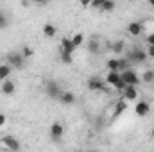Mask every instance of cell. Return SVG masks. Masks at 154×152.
<instances>
[{"label":"cell","mask_w":154,"mask_h":152,"mask_svg":"<svg viewBox=\"0 0 154 152\" xmlns=\"http://www.w3.org/2000/svg\"><path fill=\"white\" fill-rule=\"evenodd\" d=\"M106 88H108V84L104 79H100V77H90L88 79V90L90 91H106Z\"/></svg>","instance_id":"cell-5"},{"label":"cell","mask_w":154,"mask_h":152,"mask_svg":"<svg viewBox=\"0 0 154 152\" xmlns=\"http://www.w3.org/2000/svg\"><path fill=\"white\" fill-rule=\"evenodd\" d=\"M147 2H149V5H152L154 7V0H147Z\"/></svg>","instance_id":"cell-34"},{"label":"cell","mask_w":154,"mask_h":152,"mask_svg":"<svg viewBox=\"0 0 154 152\" xmlns=\"http://www.w3.org/2000/svg\"><path fill=\"white\" fill-rule=\"evenodd\" d=\"M104 81H106V84L108 86H111V88H115L116 91H122L127 84L124 82V79L120 75V72H111V70H108V74L104 77Z\"/></svg>","instance_id":"cell-1"},{"label":"cell","mask_w":154,"mask_h":152,"mask_svg":"<svg viewBox=\"0 0 154 152\" xmlns=\"http://www.w3.org/2000/svg\"><path fill=\"white\" fill-rule=\"evenodd\" d=\"M152 84H154V82H152Z\"/></svg>","instance_id":"cell-37"},{"label":"cell","mask_w":154,"mask_h":152,"mask_svg":"<svg viewBox=\"0 0 154 152\" xmlns=\"http://www.w3.org/2000/svg\"><path fill=\"white\" fill-rule=\"evenodd\" d=\"M142 82L152 84V82H154V72H152V70H145V72H143V75H142Z\"/></svg>","instance_id":"cell-22"},{"label":"cell","mask_w":154,"mask_h":152,"mask_svg":"<svg viewBox=\"0 0 154 152\" xmlns=\"http://www.w3.org/2000/svg\"><path fill=\"white\" fill-rule=\"evenodd\" d=\"M32 2H36V4H45V2H48V0H32Z\"/></svg>","instance_id":"cell-33"},{"label":"cell","mask_w":154,"mask_h":152,"mask_svg":"<svg viewBox=\"0 0 154 152\" xmlns=\"http://www.w3.org/2000/svg\"><path fill=\"white\" fill-rule=\"evenodd\" d=\"M106 66H108V70H111V72H120V68H118V57L108 59V61H106Z\"/></svg>","instance_id":"cell-21"},{"label":"cell","mask_w":154,"mask_h":152,"mask_svg":"<svg viewBox=\"0 0 154 152\" xmlns=\"http://www.w3.org/2000/svg\"><path fill=\"white\" fill-rule=\"evenodd\" d=\"M0 147L5 149V150H20V141L14 136H2Z\"/></svg>","instance_id":"cell-6"},{"label":"cell","mask_w":154,"mask_h":152,"mask_svg":"<svg viewBox=\"0 0 154 152\" xmlns=\"http://www.w3.org/2000/svg\"><path fill=\"white\" fill-rule=\"evenodd\" d=\"M120 75H122V79H124V82L129 84V86H138V84L142 82V77L138 75L133 68H127V70L120 72Z\"/></svg>","instance_id":"cell-4"},{"label":"cell","mask_w":154,"mask_h":152,"mask_svg":"<svg viewBox=\"0 0 154 152\" xmlns=\"http://www.w3.org/2000/svg\"><path fill=\"white\" fill-rule=\"evenodd\" d=\"M149 113H151V106H149V102L140 100V102H136V104H134V114H136V116L145 118Z\"/></svg>","instance_id":"cell-11"},{"label":"cell","mask_w":154,"mask_h":152,"mask_svg":"<svg viewBox=\"0 0 154 152\" xmlns=\"http://www.w3.org/2000/svg\"><path fill=\"white\" fill-rule=\"evenodd\" d=\"M145 43H147V45H154V32H149V34L145 36Z\"/></svg>","instance_id":"cell-30"},{"label":"cell","mask_w":154,"mask_h":152,"mask_svg":"<svg viewBox=\"0 0 154 152\" xmlns=\"http://www.w3.org/2000/svg\"><path fill=\"white\" fill-rule=\"evenodd\" d=\"M100 11H104V13H113V11H115V2H113V0H106Z\"/></svg>","instance_id":"cell-25"},{"label":"cell","mask_w":154,"mask_h":152,"mask_svg":"<svg viewBox=\"0 0 154 152\" xmlns=\"http://www.w3.org/2000/svg\"><path fill=\"white\" fill-rule=\"evenodd\" d=\"M77 2L81 7H90V4H91V0H77Z\"/></svg>","instance_id":"cell-31"},{"label":"cell","mask_w":154,"mask_h":152,"mask_svg":"<svg viewBox=\"0 0 154 152\" xmlns=\"http://www.w3.org/2000/svg\"><path fill=\"white\" fill-rule=\"evenodd\" d=\"M45 91L50 99H59V95H61V88L56 81H48L47 86H45Z\"/></svg>","instance_id":"cell-10"},{"label":"cell","mask_w":154,"mask_h":152,"mask_svg":"<svg viewBox=\"0 0 154 152\" xmlns=\"http://www.w3.org/2000/svg\"><path fill=\"white\" fill-rule=\"evenodd\" d=\"M5 63H9L13 68H18V70H22L23 68V65H25V57L22 56V52L18 50H13V52H7L5 54Z\"/></svg>","instance_id":"cell-2"},{"label":"cell","mask_w":154,"mask_h":152,"mask_svg":"<svg viewBox=\"0 0 154 152\" xmlns=\"http://www.w3.org/2000/svg\"><path fill=\"white\" fill-rule=\"evenodd\" d=\"M151 138H152V140H154V129H152V131H151Z\"/></svg>","instance_id":"cell-35"},{"label":"cell","mask_w":154,"mask_h":152,"mask_svg":"<svg viewBox=\"0 0 154 152\" xmlns=\"http://www.w3.org/2000/svg\"><path fill=\"white\" fill-rule=\"evenodd\" d=\"M7 25H9V20H7V16L0 11V29H5Z\"/></svg>","instance_id":"cell-28"},{"label":"cell","mask_w":154,"mask_h":152,"mask_svg":"<svg viewBox=\"0 0 154 152\" xmlns=\"http://www.w3.org/2000/svg\"><path fill=\"white\" fill-rule=\"evenodd\" d=\"M59 59H61V63H65V65H72V54H68V52H59Z\"/></svg>","instance_id":"cell-24"},{"label":"cell","mask_w":154,"mask_h":152,"mask_svg":"<svg viewBox=\"0 0 154 152\" xmlns=\"http://www.w3.org/2000/svg\"><path fill=\"white\" fill-rule=\"evenodd\" d=\"M125 109H127V100L125 99H120L118 102L115 104V113H113V116H120V114H124L125 113Z\"/></svg>","instance_id":"cell-16"},{"label":"cell","mask_w":154,"mask_h":152,"mask_svg":"<svg viewBox=\"0 0 154 152\" xmlns=\"http://www.w3.org/2000/svg\"><path fill=\"white\" fill-rule=\"evenodd\" d=\"M104 2H106V0H91L90 7H91V9H99V11H100V9H102V5H104Z\"/></svg>","instance_id":"cell-27"},{"label":"cell","mask_w":154,"mask_h":152,"mask_svg":"<svg viewBox=\"0 0 154 152\" xmlns=\"http://www.w3.org/2000/svg\"><path fill=\"white\" fill-rule=\"evenodd\" d=\"M0 90H2V93H4V95L11 97V95L16 91V86H14V82H13L11 79H5V81H2V86H0Z\"/></svg>","instance_id":"cell-13"},{"label":"cell","mask_w":154,"mask_h":152,"mask_svg":"<svg viewBox=\"0 0 154 152\" xmlns=\"http://www.w3.org/2000/svg\"><path fill=\"white\" fill-rule=\"evenodd\" d=\"M59 102L65 104V106H72V104L75 102V95H74L72 91H61V95H59Z\"/></svg>","instance_id":"cell-14"},{"label":"cell","mask_w":154,"mask_h":152,"mask_svg":"<svg viewBox=\"0 0 154 152\" xmlns=\"http://www.w3.org/2000/svg\"><path fill=\"white\" fill-rule=\"evenodd\" d=\"M4 123H5V114L0 113V127H4Z\"/></svg>","instance_id":"cell-32"},{"label":"cell","mask_w":154,"mask_h":152,"mask_svg":"<svg viewBox=\"0 0 154 152\" xmlns=\"http://www.w3.org/2000/svg\"><path fill=\"white\" fill-rule=\"evenodd\" d=\"M48 134H50L52 140L63 138V134H65V125H63L61 122H52V123H50V129H48Z\"/></svg>","instance_id":"cell-8"},{"label":"cell","mask_w":154,"mask_h":152,"mask_svg":"<svg viewBox=\"0 0 154 152\" xmlns=\"http://www.w3.org/2000/svg\"><path fill=\"white\" fill-rule=\"evenodd\" d=\"M109 50H111L113 54H116V56H120V54L125 50V43H124L122 39H116L115 43H111V45H109Z\"/></svg>","instance_id":"cell-15"},{"label":"cell","mask_w":154,"mask_h":152,"mask_svg":"<svg viewBox=\"0 0 154 152\" xmlns=\"http://www.w3.org/2000/svg\"><path fill=\"white\" fill-rule=\"evenodd\" d=\"M56 34H57V29H56L52 23H45V25H43V36H45V38H54Z\"/></svg>","instance_id":"cell-18"},{"label":"cell","mask_w":154,"mask_h":152,"mask_svg":"<svg viewBox=\"0 0 154 152\" xmlns=\"http://www.w3.org/2000/svg\"><path fill=\"white\" fill-rule=\"evenodd\" d=\"M127 34H129L131 38L142 36V34H143V23H142V22H131V23L127 25Z\"/></svg>","instance_id":"cell-9"},{"label":"cell","mask_w":154,"mask_h":152,"mask_svg":"<svg viewBox=\"0 0 154 152\" xmlns=\"http://www.w3.org/2000/svg\"><path fill=\"white\" fill-rule=\"evenodd\" d=\"M20 52H22V56H23L25 59H29V57H32V56H34V50H32L31 47H27V45H25V47H22V50H20Z\"/></svg>","instance_id":"cell-26"},{"label":"cell","mask_w":154,"mask_h":152,"mask_svg":"<svg viewBox=\"0 0 154 152\" xmlns=\"http://www.w3.org/2000/svg\"><path fill=\"white\" fill-rule=\"evenodd\" d=\"M0 65H2V63H0Z\"/></svg>","instance_id":"cell-36"},{"label":"cell","mask_w":154,"mask_h":152,"mask_svg":"<svg viewBox=\"0 0 154 152\" xmlns=\"http://www.w3.org/2000/svg\"><path fill=\"white\" fill-rule=\"evenodd\" d=\"M127 57H129L131 65H143V63L149 59V57H147V52L142 50V48H133V50L127 54Z\"/></svg>","instance_id":"cell-3"},{"label":"cell","mask_w":154,"mask_h":152,"mask_svg":"<svg viewBox=\"0 0 154 152\" xmlns=\"http://www.w3.org/2000/svg\"><path fill=\"white\" fill-rule=\"evenodd\" d=\"M133 65H131V61H129V57L127 56H120L118 57V68H120V72H124V70H127V68H131Z\"/></svg>","instance_id":"cell-19"},{"label":"cell","mask_w":154,"mask_h":152,"mask_svg":"<svg viewBox=\"0 0 154 152\" xmlns=\"http://www.w3.org/2000/svg\"><path fill=\"white\" fill-rule=\"evenodd\" d=\"M147 57H151V59H154V45H147Z\"/></svg>","instance_id":"cell-29"},{"label":"cell","mask_w":154,"mask_h":152,"mask_svg":"<svg viewBox=\"0 0 154 152\" xmlns=\"http://www.w3.org/2000/svg\"><path fill=\"white\" fill-rule=\"evenodd\" d=\"M120 97L122 99H125L127 102H134L136 99H138V86H125L122 91H120Z\"/></svg>","instance_id":"cell-7"},{"label":"cell","mask_w":154,"mask_h":152,"mask_svg":"<svg viewBox=\"0 0 154 152\" xmlns=\"http://www.w3.org/2000/svg\"><path fill=\"white\" fill-rule=\"evenodd\" d=\"M11 70H13V66H11L9 63H2V65H0V81L9 79V75H11Z\"/></svg>","instance_id":"cell-17"},{"label":"cell","mask_w":154,"mask_h":152,"mask_svg":"<svg viewBox=\"0 0 154 152\" xmlns=\"http://www.w3.org/2000/svg\"><path fill=\"white\" fill-rule=\"evenodd\" d=\"M59 50L61 52L74 54L75 52V45L72 43V38H61V41H59Z\"/></svg>","instance_id":"cell-12"},{"label":"cell","mask_w":154,"mask_h":152,"mask_svg":"<svg viewBox=\"0 0 154 152\" xmlns=\"http://www.w3.org/2000/svg\"><path fill=\"white\" fill-rule=\"evenodd\" d=\"M70 38H72V43L75 45V48H77V47H81V45H82V41H84V34L75 32V34H74V36H70Z\"/></svg>","instance_id":"cell-23"},{"label":"cell","mask_w":154,"mask_h":152,"mask_svg":"<svg viewBox=\"0 0 154 152\" xmlns=\"http://www.w3.org/2000/svg\"><path fill=\"white\" fill-rule=\"evenodd\" d=\"M88 50H90L91 54H99V52H100V43H99V39L97 38L90 39V43H88Z\"/></svg>","instance_id":"cell-20"}]
</instances>
